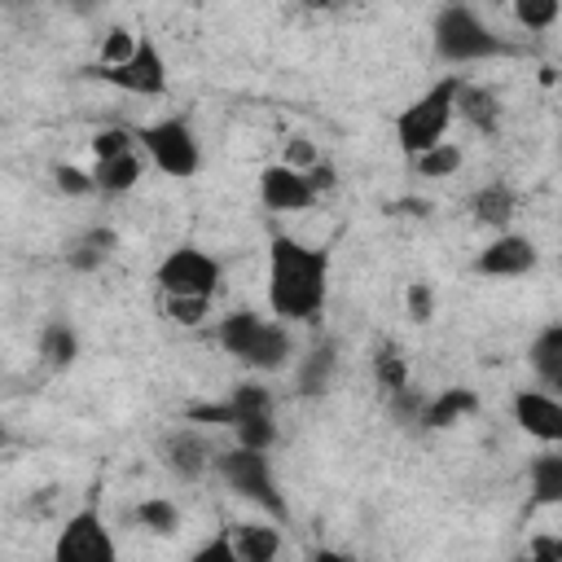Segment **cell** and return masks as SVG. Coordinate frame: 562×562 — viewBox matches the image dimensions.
I'll return each instance as SVG.
<instances>
[{"mask_svg": "<svg viewBox=\"0 0 562 562\" xmlns=\"http://www.w3.org/2000/svg\"><path fill=\"white\" fill-rule=\"evenodd\" d=\"M527 483H531V501L536 505H558L562 501V452L549 448L527 465Z\"/></svg>", "mask_w": 562, "mask_h": 562, "instance_id": "ffe728a7", "label": "cell"}, {"mask_svg": "<svg viewBox=\"0 0 562 562\" xmlns=\"http://www.w3.org/2000/svg\"><path fill=\"white\" fill-rule=\"evenodd\" d=\"M536 246L531 237L522 233H496L479 255H474V272L479 277H492V281H505V277H527L536 268Z\"/></svg>", "mask_w": 562, "mask_h": 562, "instance_id": "30bf717a", "label": "cell"}, {"mask_svg": "<svg viewBox=\"0 0 562 562\" xmlns=\"http://www.w3.org/2000/svg\"><path fill=\"white\" fill-rule=\"evenodd\" d=\"M228 430L233 426H241V422H250V417H272V391L268 386H259V382H241V386H233L228 391Z\"/></svg>", "mask_w": 562, "mask_h": 562, "instance_id": "7402d4cb", "label": "cell"}, {"mask_svg": "<svg viewBox=\"0 0 562 562\" xmlns=\"http://www.w3.org/2000/svg\"><path fill=\"white\" fill-rule=\"evenodd\" d=\"M329 364H334V347H321L307 356V364L299 369V391H321L325 378H329Z\"/></svg>", "mask_w": 562, "mask_h": 562, "instance_id": "836d02e7", "label": "cell"}, {"mask_svg": "<svg viewBox=\"0 0 562 562\" xmlns=\"http://www.w3.org/2000/svg\"><path fill=\"white\" fill-rule=\"evenodd\" d=\"M136 522L145 531H154V536H176L180 531V505L167 501V496H145L136 505Z\"/></svg>", "mask_w": 562, "mask_h": 562, "instance_id": "d4e9b609", "label": "cell"}, {"mask_svg": "<svg viewBox=\"0 0 562 562\" xmlns=\"http://www.w3.org/2000/svg\"><path fill=\"white\" fill-rule=\"evenodd\" d=\"M92 162L97 158H114V154H127V149H136V127H101V132H92Z\"/></svg>", "mask_w": 562, "mask_h": 562, "instance_id": "4316f807", "label": "cell"}, {"mask_svg": "<svg viewBox=\"0 0 562 562\" xmlns=\"http://www.w3.org/2000/svg\"><path fill=\"white\" fill-rule=\"evenodd\" d=\"M189 562H241V558L233 553V544H228V540H224V531H220V536L202 540V544L189 553Z\"/></svg>", "mask_w": 562, "mask_h": 562, "instance_id": "e575fe53", "label": "cell"}, {"mask_svg": "<svg viewBox=\"0 0 562 562\" xmlns=\"http://www.w3.org/2000/svg\"><path fill=\"white\" fill-rule=\"evenodd\" d=\"M527 364H531V373L540 378V386H544L549 395L562 386V325H544V329L531 338Z\"/></svg>", "mask_w": 562, "mask_h": 562, "instance_id": "e0dca14e", "label": "cell"}, {"mask_svg": "<svg viewBox=\"0 0 562 562\" xmlns=\"http://www.w3.org/2000/svg\"><path fill=\"white\" fill-rule=\"evenodd\" d=\"M509 562H531V558H527V553H514V558H509Z\"/></svg>", "mask_w": 562, "mask_h": 562, "instance_id": "74e56055", "label": "cell"}, {"mask_svg": "<svg viewBox=\"0 0 562 562\" xmlns=\"http://www.w3.org/2000/svg\"><path fill=\"white\" fill-rule=\"evenodd\" d=\"M215 342L246 369L255 373H272L290 360L294 338L277 316H259V312H228L215 325Z\"/></svg>", "mask_w": 562, "mask_h": 562, "instance_id": "7a4b0ae2", "label": "cell"}, {"mask_svg": "<svg viewBox=\"0 0 562 562\" xmlns=\"http://www.w3.org/2000/svg\"><path fill=\"white\" fill-rule=\"evenodd\" d=\"M404 307H408V316H413L417 325L435 321V285H430V281H408V290H404Z\"/></svg>", "mask_w": 562, "mask_h": 562, "instance_id": "d6a6232c", "label": "cell"}, {"mask_svg": "<svg viewBox=\"0 0 562 562\" xmlns=\"http://www.w3.org/2000/svg\"><path fill=\"white\" fill-rule=\"evenodd\" d=\"M461 162H465L461 145L439 140L435 149H426V154H417V158H413V171H417V176H426V180H448V176H457V171H461Z\"/></svg>", "mask_w": 562, "mask_h": 562, "instance_id": "603a6c76", "label": "cell"}, {"mask_svg": "<svg viewBox=\"0 0 562 562\" xmlns=\"http://www.w3.org/2000/svg\"><path fill=\"white\" fill-rule=\"evenodd\" d=\"M522 553H527L531 562H562V540H558V536H536Z\"/></svg>", "mask_w": 562, "mask_h": 562, "instance_id": "d590c367", "label": "cell"}, {"mask_svg": "<svg viewBox=\"0 0 562 562\" xmlns=\"http://www.w3.org/2000/svg\"><path fill=\"white\" fill-rule=\"evenodd\" d=\"M136 40H140V35H132V31H123V26L105 31V40H101V48H97V66H119L123 57H132Z\"/></svg>", "mask_w": 562, "mask_h": 562, "instance_id": "f546056e", "label": "cell"}, {"mask_svg": "<svg viewBox=\"0 0 562 562\" xmlns=\"http://www.w3.org/2000/svg\"><path fill=\"white\" fill-rule=\"evenodd\" d=\"M479 408V395L470 391V386H443L439 395H430L426 404H422V426H430V430H443V426H457L461 417H470Z\"/></svg>", "mask_w": 562, "mask_h": 562, "instance_id": "ac0fdd59", "label": "cell"}, {"mask_svg": "<svg viewBox=\"0 0 562 562\" xmlns=\"http://www.w3.org/2000/svg\"><path fill=\"white\" fill-rule=\"evenodd\" d=\"M110 246H114V237L97 228V233H88V237H79V241L70 246L66 263H70V268H79V272H92V268H101V263H105Z\"/></svg>", "mask_w": 562, "mask_h": 562, "instance_id": "484cf974", "label": "cell"}, {"mask_svg": "<svg viewBox=\"0 0 562 562\" xmlns=\"http://www.w3.org/2000/svg\"><path fill=\"white\" fill-rule=\"evenodd\" d=\"M53 562H119V540L97 505L75 509L53 536Z\"/></svg>", "mask_w": 562, "mask_h": 562, "instance_id": "9c48e42d", "label": "cell"}, {"mask_svg": "<svg viewBox=\"0 0 562 562\" xmlns=\"http://www.w3.org/2000/svg\"><path fill=\"white\" fill-rule=\"evenodd\" d=\"M457 114H461L474 132H496V123H501V101H496V92L474 88V83L461 79V88H457Z\"/></svg>", "mask_w": 562, "mask_h": 562, "instance_id": "d6986e66", "label": "cell"}, {"mask_svg": "<svg viewBox=\"0 0 562 562\" xmlns=\"http://www.w3.org/2000/svg\"><path fill=\"white\" fill-rule=\"evenodd\" d=\"M211 470L224 479V487H228L233 496L259 505L263 514H272V518H285V514H290V509H285V496L277 492L268 452H250V448H237V443H233V448L215 452V465H211Z\"/></svg>", "mask_w": 562, "mask_h": 562, "instance_id": "5b68a950", "label": "cell"}, {"mask_svg": "<svg viewBox=\"0 0 562 562\" xmlns=\"http://www.w3.org/2000/svg\"><path fill=\"white\" fill-rule=\"evenodd\" d=\"M237 435V448H250V452H268L277 443V417H250L241 426H233Z\"/></svg>", "mask_w": 562, "mask_h": 562, "instance_id": "83f0119b", "label": "cell"}, {"mask_svg": "<svg viewBox=\"0 0 562 562\" xmlns=\"http://www.w3.org/2000/svg\"><path fill=\"white\" fill-rule=\"evenodd\" d=\"M83 75L105 83V88H114V92H127V97H162L167 92V57H162V48L149 35H140L132 57H123L119 66L88 61Z\"/></svg>", "mask_w": 562, "mask_h": 562, "instance_id": "ba28073f", "label": "cell"}, {"mask_svg": "<svg viewBox=\"0 0 562 562\" xmlns=\"http://www.w3.org/2000/svg\"><path fill=\"white\" fill-rule=\"evenodd\" d=\"M514 13H518V22H522V26L544 31V26H553V22H558L562 4H558V0H518V4H514Z\"/></svg>", "mask_w": 562, "mask_h": 562, "instance_id": "f1b7e54d", "label": "cell"}, {"mask_svg": "<svg viewBox=\"0 0 562 562\" xmlns=\"http://www.w3.org/2000/svg\"><path fill=\"white\" fill-rule=\"evenodd\" d=\"M373 378H378V386H382L386 395L408 391V360L400 356V347H395V342H386V347H378V351H373Z\"/></svg>", "mask_w": 562, "mask_h": 562, "instance_id": "cb8c5ba5", "label": "cell"}, {"mask_svg": "<svg viewBox=\"0 0 562 562\" xmlns=\"http://www.w3.org/2000/svg\"><path fill=\"white\" fill-rule=\"evenodd\" d=\"M224 540L233 544V553H237L241 562H281V549H285L281 531H277L272 522H259V518H250V522H228Z\"/></svg>", "mask_w": 562, "mask_h": 562, "instance_id": "5bb4252c", "label": "cell"}, {"mask_svg": "<svg viewBox=\"0 0 562 562\" xmlns=\"http://www.w3.org/2000/svg\"><path fill=\"white\" fill-rule=\"evenodd\" d=\"M4 443H9V430H4V426H0V448H4Z\"/></svg>", "mask_w": 562, "mask_h": 562, "instance_id": "f35d334b", "label": "cell"}, {"mask_svg": "<svg viewBox=\"0 0 562 562\" xmlns=\"http://www.w3.org/2000/svg\"><path fill=\"white\" fill-rule=\"evenodd\" d=\"M53 184H57L66 198H88V193H97V189H92V176H88L83 167H75V162H57V167H53Z\"/></svg>", "mask_w": 562, "mask_h": 562, "instance_id": "1f68e13d", "label": "cell"}, {"mask_svg": "<svg viewBox=\"0 0 562 562\" xmlns=\"http://www.w3.org/2000/svg\"><path fill=\"white\" fill-rule=\"evenodd\" d=\"M268 312L281 325H312L325 312L329 299V250L307 246L299 237H272L268 241V268H263Z\"/></svg>", "mask_w": 562, "mask_h": 562, "instance_id": "6da1fadb", "label": "cell"}, {"mask_svg": "<svg viewBox=\"0 0 562 562\" xmlns=\"http://www.w3.org/2000/svg\"><path fill=\"white\" fill-rule=\"evenodd\" d=\"M514 211H518V193H514L505 180H487V184H483V189H474V198H470V215H474L479 224L496 228V233H505V228H509Z\"/></svg>", "mask_w": 562, "mask_h": 562, "instance_id": "2e32d148", "label": "cell"}, {"mask_svg": "<svg viewBox=\"0 0 562 562\" xmlns=\"http://www.w3.org/2000/svg\"><path fill=\"white\" fill-rule=\"evenodd\" d=\"M457 88H461V75H443L435 79L422 97H413L400 114H395V145L400 154L413 162L417 154L435 149L443 136H448V123L457 114Z\"/></svg>", "mask_w": 562, "mask_h": 562, "instance_id": "3957f363", "label": "cell"}, {"mask_svg": "<svg viewBox=\"0 0 562 562\" xmlns=\"http://www.w3.org/2000/svg\"><path fill=\"white\" fill-rule=\"evenodd\" d=\"M162 312H167V321L193 329V325H202L211 316V303L206 299H162Z\"/></svg>", "mask_w": 562, "mask_h": 562, "instance_id": "4dcf8cb0", "label": "cell"}, {"mask_svg": "<svg viewBox=\"0 0 562 562\" xmlns=\"http://www.w3.org/2000/svg\"><path fill=\"white\" fill-rule=\"evenodd\" d=\"M136 149L145 154L149 167H158L162 176H176V180H189L202 167V145H198L189 119H176V114L136 127Z\"/></svg>", "mask_w": 562, "mask_h": 562, "instance_id": "8992f818", "label": "cell"}, {"mask_svg": "<svg viewBox=\"0 0 562 562\" xmlns=\"http://www.w3.org/2000/svg\"><path fill=\"white\" fill-rule=\"evenodd\" d=\"M154 281H158L162 299H206L211 303L220 281H224V268L202 246H176V250H167L158 259Z\"/></svg>", "mask_w": 562, "mask_h": 562, "instance_id": "52a82bcc", "label": "cell"}, {"mask_svg": "<svg viewBox=\"0 0 562 562\" xmlns=\"http://www.w3.org/2000/svg\"><path fill=\"white\" fill-rule=\"evenodd\" d=\"M430 35H435L439 61H448V66H470V61H487V57H501L505 53L501 35H492L487 22L470 4H443L435 13Z\"/></svg>", "mask_w": 562, "mask_h": 562, "instance_id": "277c9868", "label": "cell"}, {"mask_svg": "<svg viewBox=\"0 0 562 562\" xmlns=\"http://www.w3.org/2000/svg\"><path fill=\"white\" fill-rule=\"evenodd\" d=\"M79 356V334L70 329V321H48L40 329V360L48 369H66Z\"/></svg>", "mask_w": 562, "mask_h": 562, "instance_id": "44dd1931", "label": "cell"}, {"mask_svg": "<svg viewBox=\"0 0 562 562\" xmlns=\"http://www.w3.org/2000/svg\"><path fill=\"white\" fill-rule=\"evenodd\" d=\"M307 562H356L351 553H342V549H329V544H321V549H312V558Z\"/></svg>", "mask_w": 562, "mask_h": 562, "instance_id": "8d00e7d4", "label": "cell"}, {"mask_svg": "<svg viewBox=\"0 0 562 562\" xmlns=\"http://www.w3.org/2000/svg\"><path fill=\"white\" fill-rule=\"evenodd\" d=\"M259 202L268 211H307L316 202V193L307 189L303 171H294L285 162H268L259 171Z\"/></svg>", "mask_w": 562, "mask_h": 562, "instance_id": "7c38bea8", "label": "cell"}, {"mask_svg": "<svg viewBox=\"0 0 562 562\" xmlns=\"http://www.w3.org/2000/svg\"><path fill=\"white\" fill-rule=\"evenodd\" d=\"M509 408H514L518 430H527L544 448L562 443V404H558V395H549V391H518Z\"/></svg>", "mask_w": 562, "mask_h": 562, "instance_id": "8fae6325", "label": "cell"}, {"mask_svg": "<svg viewBox=\"0 0 562 562\" xmlns=\"http://www.w3.org/2000/svg\"><path fill=\"white\" fill-rule=\"evenodd\" d=\"M162 461L167 470H176L180 479H202L215 465V448L206 443L202 430H171L162 439Z\"/></svg>", "mask_w": 562, "mask_h": 562, "instance_id": "4fadbf2b", "label": "cell"}, {"mask_svg": "<svg viewBox=\"0 0 562 562\" xmlns=\"http://www.w3.org/2000/svg\"><path fill=\"white\" fill-rule=\"evenodd\" d=\"M88 176H92V189H97V193L119 198V193H127V189L140 184V176H145V154H140V149H127V154H114V158H97V162L88 167Z\"/></svg>", "mask_w": 562, "mask_h": 562, "instance_id": "9a60e30c", "label": "cell"}]
</instances>
